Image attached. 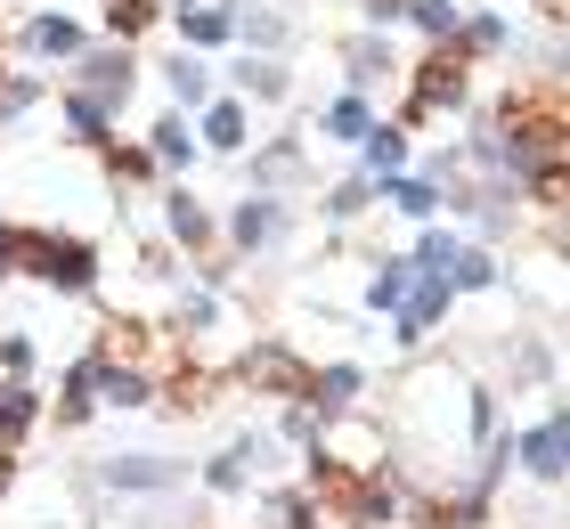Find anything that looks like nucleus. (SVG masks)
<instances>
[{
	"label": "nucleus",
	"mask_w": 570,
	"mask_h": 529,
	"mask_svg": "<svg viewBox=\"0 0 570 529\" xmlns=\"http://www.w3.org/2000/svg\"><path fill=\"white\" fill-rule=\"evenodd\" d=\"M9 245H17V270L49 285V294H98V277H107V261H98L90 236H66V228H17L9 221Z\"/></svg>",
	"instance_id": "obj_1"
},
{
	"label": "nucleus",
	"mask_w": 570,
	"mask_h": 529,
	"mask_svg": "<svg viewBox=\"0 0 570 529\" xmlns=\"http://www.w3.org/2000/svg\"><path fill=\"white\" fill-rule=\"evenodd\" d=\"M464 90H473V66H464L449 41H432L424 58H416V74H407V115H400V123L449 115V106H464Z\"/></svg>",
	"instance_id": "obj_2"
},
{
	"label": "nucleus",
	"mask_w": 570,
	"mask_h": 529,
	"mask_svg": "<svg viewBox=\"0 0 570 529\" xmlns=\"http://www.w3.org/2000/svg\"><path fill=\"white\" fill-rule=\"evenodd\" d=\"M269 472H277V432L253 423V432H237L220 457H204V497H245V489H262Z\"/></svg>",
	"instance_id": "obj_3"
},
{
	"label": "nucleus",
	"mask_w": 570,
	"mask_h": 529,
	"mask_svg": "<svg viewBox=\"0 0 570 529\" xmlns=\"http://www.w3.org/2000/svg\"><path fill=\"white\" fill-rule=\"evenodd\" d=\"M90 481L115 489V497H171L179 481H188V464L164 457V448H131V457H98Z\"/></svg>",
	"instance_id": "obj_4"
},
{
	"label": "nucleus",
	"mask_w": 570,
	"mask_h": 529,
	"mask_svg": "<svg viewBox=\"0 0 570 529\" xmlns=\"http://www.w3.org/2000/svg\"><path fill=\"white\" fill-rule=\"evenodd\" d=\"M449 310H456L449 277H424V270H416V285H407L400 310H392V342H400V351H424V342L449 326Z\"/></svg>",
	"instance_id": "obj_5"
},
{
	"label": "nucleus",
	"mask_w": 570,
	"mask_h": 529,
	"mask_svg": "<svg viewBox=\"0 0 570 529\" xmlns=\"http://www.w3.org/2000/svg\"><path fill=\"white\" fill-rule=\"evenodd\" d=\"M228 253H237V261H253V253H269L277 245V236H285V196H262V188H245V204L237 212H228Z\"/></svg>",
	"instance_id": "obj_6"
},
{
	"label": "nucleus",
	"mask_w": 570,
	"mask_h": 529,
	"mask_svg": "<svg viewBox=\"0 0 570 529\" xmlns=\"http://www.w3.org/2000/svg\"><path fill=\"white\" fill-rule=\"evenodd\" d=\"M237 383L269 391V400H302V383H309V359H294L285 342H253V351L237 359Z\"/></svg>",
	"instance_id": "obj_7"
},
{
	"label": "nucleus",
	"mask_w": 570,
	"mask_h": 529,
	"mask_svg": "<svg viewBox=\"0 0 570 529\" xmlns=\"http://www.w3.org/2000/svg\"><path fill=\"white\" fill-rule=\"evenodd\" d=\"M164 228H171V245L188 253V261H204V270L220 261V221H213L188 188H164Z\"/></svg>",
	"instance_id": "obj_8"
},
{
	"label": "nucleus",
	"mask_w": 570,
	"mask_h": 529,
	"mask_svg": "<svg viewBox=\"0 0 570 529\" xmlns=\"http://www.w3.org/2000/svg\"><path fill=\"white\" fill-rule=\"evenodd\" d=\"M73 90H90L98 106H115V115H122V98L139 90V58H131V41H122V49H82V74H73Z\"/></svg>",
	"instance_id": "obj_9"
},
{
	"label": "nucleus",
	"mask_w": 570,
	"mask_h": 529,
	"mask_svg": "<svg viewBox=\"0 0 570 529\" xmlns=\"http://www.w3.org/2000/svg\"><path fill=\"white\" fill-rule=\"evenodd\" d=\"M505 448H513V472H530L538 489L562 481V415H538L522 432H505Z\"/></svg>",
	"instance_id": "obj_10"
},
{
	"label": "nucleus",
	"mask_w": 570,
	"mask_h": 529,
	"mask_svg": "<svg viewBox=\"0 0 570 529\" xmlns=\"http://www.w3.org/2000/svg\"><path fill=\"white\" fill-rule=\"evenodd\" d=\"M302 400H309V408H318L326 423H334V415H351L358 400H367V366H358V359H326V366H309V383H302Z\"/></svg>",
	"instance_id": "obj_11"
},
{
	"label": "nucleus",
	"mask_w": 570,
	"mask_h": 529,
	"mask_svg": "<svg viewBox=\"0 0 570 529\" xmlns=\"http://www.w3.org/2000/svg\"><path fill=\"white\" fill-rule=\"evenodd\" d=\"M90 415H98V351H82V359L58 375V400L41 408V423H58V432H82Z\"/></svg>",
	"instance_id": "obj_12"
},
{
	"label": "nucleus",
	"mask_w": 570,
	"mask_h": 529,
	"mask_svg": "<svg viewBox=\"0 0 570 529\" xmlns=\"http://www.w3.org/2000/svg\"><path fill=\"white\" fill-rule=\"evenodd\" d=\"M41 408H49V391L33 375H0V448H24L41 432Z\"/></svg>",
	"instance_id": "obj_13"
},
{
	"label": "nucleus",
	"mask_w": 570,
	"mask_h": 529,
	"mask_svg": "<svg viewBox=\"0 0 570 529\" xmlns=\"http://www.w3.org/2000/svg\"><path fill=\"white\" fill-rule=\"evenodd\" d=\"M171 25H179V49H220V41H237V9H213V0H179Z\"/></svg>",
	"instance_id": "obj_14"
},
{
	"label": "nucleus",
	"mask_w": 570,
	"mask_h": 529,
	"mask_svg": "<svg viewBox=\"0 0 570 529\" xmlns=\"http://www.w3.org/2000/svg\"><path fill=\"white\" fill-rule=\"evenodd\" d=\"M196 130H204V147H220V155H245V139H253V115H245V98H204L196 106Z\"/></svg>",
	"instance_id": "obj_15"
},
{
	"label": "nucleus",
	"mask_w": 570,
	"mask_h": 529,
	"mask_svg": "<svg viewBox=\"0 0 570 529\" xmlns=\"http://www.w3.org/2000/svg\"><path fill=\"white\" fill-rule=\"evenodd\" d=\"M343 74H351V90L367 98L375 82H392V74H400V58H392V41H383V33H358V41H343Z\"/></svg>",
	"instance_id": "obj_16"
},
{
	"label": "nucleus",
	"mask_w": 570,
	"mask_h": 529,
	"mask_svg": "<svg viewBox=\"0 0 570 529\" xmlns=\"http://www.w3.org/2000/svg\"><path fill=\"white\" fill-rule=\"evenodd\" d=\"M440 277H449V294H489V285H505V261L498 245H456Z\"/></svg>",
	"instance_id": "obj_17"
},
{
	"label": "nucleus",
	"mask_w": 570,
	"mask_h": 529,
	"mask_svg": "<svg viewBox=\"0 0 570 529\" xmlns=\"http://www.w3.org/2000/svg\"><path fill=\"white\" fill-rule=\"evenodd\" d=\"M24 58H82V25H73L66 9L24 17Z\"/></svg>",
	"instance_id": "obj_18"
},
{
	"label": "nucleus",
	"mask_w": 570,
	"mask_h": 529,
	"mask_svg": "<svg viewBox=\"0 0 570 529\" xmlns=\"http://www.w3.org/2000/svg\"><path fill=\"white\" fill-rule=\"evenodd\" d=\"M58 115H66V139H73V147H107V139H115V130H107L115 106H98L90 90H73V82H66V98H58Z\"/></svg>",
	"instance_id": "obj_19"
},
{
	"label": "nucleus",
	"mask_w": 570,
	"mask_h": 529,
	"mask_svg": "<svg viewBox=\"0 0 570 529\" xmlns=\"http://www.w3.org/2000/svg\"><path fill=\"white\" fill-rule=\"evenodd\" d=\"M375 204H392L400 221H432V212H440V188H432L424 172H392V179H375Z\"/></svg>",
	"instance_id": "obj_20"
},
{
	"label": "nucleus",
	"mask_w": 570,
	"mask_h": 529,
	"mask_svg": "<svg viewBox=\"0 0 570 529\" xmlns=\"http://www.w3.org/2000/svg\"><path fill=\"white\" fill-rule=\"evenodd\" d=\"M285 33H294V25H285V9H269V0H245L237 9V41L253 49V58H277Z\"/></svg>",
	"instance_id": "obj_21"
},
{
	"label": "nucleus",
	"mask_w": 570,
	"mask_h": 529,
	"mask_svg": "<svg viewBox=\"0 0 570 529\" xmlns=\"http://www.w3.org/2000/svg\"><path fill=\"white\" fill-rule=\"evenodd\" d=\"M358 155H367V179H392V172H407V123H367V139H358Z\"/></svg>",
	"instance_id": "obj_22"
},
{
	"label": "nucleus",
	"mask_w": 570,
	"mask_h": 529,
	"mask_svg": "<svg viewBox=\"0 0 570 529\" xmlns=\"http://www.w3.org/2000/svg\"><path fill=\"white\" fill-rule=\"evenodd\" d=\"M147 155H155V172H188V164H196V130H188V115L147 123Z\"/></svg>",
	"instance_id": "obj_23"
},
{
	"label": "nucleus",
	"mask_w": 570,
	"mask_h": 529,
	"mask_svg": "<svg viewBox=\"0 0 570 529\" xmlns=\"http://www.w3.org/2000/svg\"><path fill=\"white\" fill-rule=\"evenodd\" d=\"M171 326L188 334V342H204V334L220 326V285H204V277H196V285H179V302H171Z\"/></svg>",
	"instance_id": "obj_24"
},
{
	"label": "nucleus",
	"mask_w": 570,
	"mask_h": 529,
	"mask_svg": "<svg viewBox=\"0 0 570 529\" xmlns=\"http://www.w3.org/2000/svg\"><path fill=\"white\" fill-rule=\"evenodd\" d=\"M237 98H245V106H253V98L277 106V98H294V74H285L277 58H253V49H245V66H237Z\"/></svg>",
	"instance_id": "obj_25"
},
{
	"label": "nucleus",
	"mask_w": 570,
	"mask_h": 529,
	"mask_svg": "<svg viewBox=\"0 0 570 529\" xmlns=\"http://www.w3.org/2000/svg\"><path fill=\"white\" fill-rule=\"evenodd\" d=\"M262 506L277 513V529H334V513L318 506V489H269Z\"/></svg>",
	"instance_id": "obj_26"
},
{
	"label": "nucleus",
	"mask_w": 570,
	"mask_h": 529,
	"mask_svg": "<svg viewBox=\"0 0 570 529\" xmlns=\"http://www.w3.org/2000/svg\"><path fill=\"white\" fill-rule=\"evenodd\" d=\"M367 123H375V106L358 98V90H343V98H334L326 115H318V139H343V147H358V139H367Z\"/></svg>",
	"instance_id": "obj_27"
},
{
	"label": "nucleus",
	"mask_w": 570,
	"mask_h": 529,
	"mask_svg": "<svg viewBox=\"0 0 570 529\" xmlns=\"http://www.w3.org/2000/svg\"><path fill=\"white\" fill-rule=\"evenodd\" d=\"M407 285H416V270H407V253H383V270L367 277V294H358V302H367L375 317H392V310H400V294H407Z\"/></svg>",
	"instance_id": "obj_28"
},
{
	"label": "nucleus",
	"mask_w": 570,
	"mask_h": 529,
	"mask_svg": "<svg viewBox=\"0 0 570 529\" xmlns=\"http://www.w3.org/2000/svg\"><path fill=\"white\" fill-rule=\"evenodd\" d=\"M164 90H171L179 106H204V98H213V74H204V58H196V49H179V58L164 66Z\"/></svg>",
	"instance_id": "obj_29"
},
{
	"label": "nucleus",
	"mask_w": 570,
	"mask_h": 529,
	"mask_svg": "<svg viewBox=\"0 0 570 529\" xmlns=\"http://www.w3.org/2000/svg\"><path fill=\"white\" fill-rule=\"evenodd\" d=\"M407 25H416L424 41H456V25H464V0H407Z\"/></svg>",
	"instance_id": "obj_30"
},
{
	"label": "nucleus",
	"mask_w": 570,
	"mask_h": 529,
	"mask_svg": "<svg viewBox=\"0 0 570 529\" xmlns=\"http://www.w3.org/2000/svg\"><path fill=\"white\" fill-rule=\"evenodd\" d=\"M367 204H375V179L351 172V179H334V188H326V221H358Z\"/></svg>",
	"instance_id": "obj_31"
},
{
	"label": "nucleus",
	"mask_w": 570,
	"mask_h": 529,
	"mask_svg": "<svg viewBox=\"0 0 570 529\" xmlns=\"http://www.w3.org/2000/svg\"><path fill=\"white\" fill-rule=\"evenodd\" d=\"M464 245V236L456 228H432L424 221V236H416V253H407V270H424V277H440V270H449V253Z\"/></svg>",
	"instance_id": "obj_32"
},
{
	"label": "nucleus",
	"mask_w": 570,
	"mask_h": 529,
	"mask_svg": "<svg viewBox=\"0 0 570 529\" xmlns=\"http://www.w3.org/2000/svg\"><path fill=\"white\" fill-rule=\"evenodd\" d=\"M155 17H164V9H155V0H107V33H115V41H131V33H147Z\"/></svg>",
	"instance_id": "obj_33"
},
{
	"label": "nucleus",
	"mask_w": 570,
	"mask_h": 529,
	"mask_svg": "<svg viewBox=\"0 0 570 529\" xmlns=\"http://www.w3.org/2000/svg\"><path fill=\"white\" fill-rule=\"evenodd\" d=\"M33 98H41V82H33V74H17V82L0 74V130H9V123H17L24 106H33Z\"/></svg>",
	"instance_id": "obj_34"
},
{
	"label": "nucleus",
	"mask_w": 570,
	"mask_h": 529,
	"mask_svg": "<svg viewBox=\"0 0 570 529\" xmlns=\"http://www.w3.org/2000/svg\"><path fill=\"white\" fill-rule=\"evenodd\" d=\"M358 17H367V33H392L407 25V0H358Z\"/></svg>",
	"instance_id": "obj_35"
},
{
	"label": "nucleus",
	"mask_w": 570,
	"mask_h": 529,
	"mask_svg": "<svg viewBox=\"0 0 570 529\" xmlns=\"http://www.w3.org/2000/svg\"><path fill=\"white\" fill-rule=\"evenodd\" d=\"M17 472H24V464H17V448H0V506H9V489H17Z\"/></svg>",
	"instance_id": "obj_36"
},
{
	"label": "nucleus",
	"mask_w": 570,
	"mask_h": 529,
	"mask_svg": "<svg viewBox=\"0 0 570 529\" xmlns=\"http://www.w3.org/2000/svg\"><path fill=\"white\" fill-rule=\"evenodd\" d=\"M0 277H17V245H9V221H0Z\"/></svg>",
	"instance_id": "obj_37"
},
{
	"label": "nucleus",
	"mask_w": 570,
	"mask_h": 529,
	"mask_svg": "<svg viewBox=\"0 0 570 529\" xmlns=\"http://www.w3.org/2000/svg\"><path fill=\"white\" fill-rule=\"evenodd\" d=\"M0 221H9V212H0Z\"/></svg>",
	"instance_id": "obj_38"
}]
</instances>
